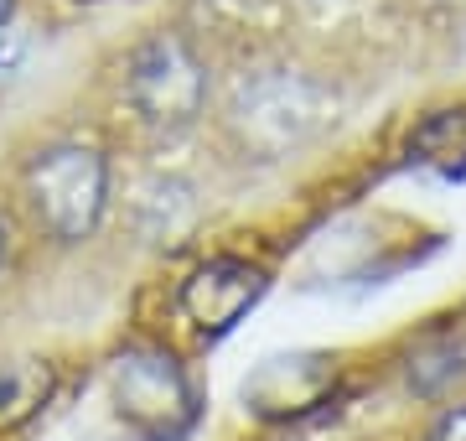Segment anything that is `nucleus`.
Instances as JSON below:
<instances>
[{"instance_id": "f8f14e48", "label": "nucleus", "mask_w": 466, "mask_h": 441, "mask_svg": "<svg viewBox=\"0 0 466 441\" xmlns=\"http://www.w3.org/2000/svg\"><path fill=\"white\" fill-rule=\"evenodd\" d=\"M5 255H11V234H5V223H0V271H5Z\"/></svg>"}, {"instance_id": "20e7f679", "label": "nucleus", "mask_w": 466, "mask_h": 441, "mask_svg": "<svg viewBox=\"0 0 466 441\" xmlns=\"http://www.w3.org/2000/svg\"><path fill=\"white\" fill-rule=\"evenodd\" d=\"M317 115H321V104L311 94V84L296 78V73H285V68L244 78L238 94H233V104H228L233 136L244 140V146H254L259 156H280L296 140H306L311 125H317Z\"/></svg>"}, {"instance_id": "6e6552de", "label": "nucleus", "mask_w": 466, "mask_h": 441, "mask_svg": "<svg viewBox=\"0 0 466 441\" xmlns=\"http://www.w3.org/2000/svg\"><path fill=\"white\" fill-rule=\"evenodd\" d=\"M192 219H198V203H192V192H187L182 182L161 177V182H150L146 192H140V229H146V239H156V244H177V239L192 229Z\"/></svg>"}, {"instance_id": "f257e3e1", "label": "nucleus", "mask_w": 466, "mask_h": 441, "mask_svg": "<svg viewBox=\"0 0 466 441\" xmlns=\"http://www.w3.org/2000/svg\"><path fill=\"white\" fill-rule=\"evenodd\" d=\"M125 104L140 125L177 136L208 109V63L182 32H156L125 57Z\"/></svg>"}, {"instance_id": "9d476101", "label": "nucleus", "mask_w": 466, "mask_h": 441, "mask_svg": "<svg viewBox=\"0 0 466 441\" xmlns=\"http://www.w3.org/2000/svg\"><path fill=\"white\" fill-rule=\"evenodd\" d=\"M431 441H466V405L446 410V415H441V426L431 431Z\"/></svg>"}, {"instance_id": "ddd939ff", "label": "nucleus", "mask_w": 466, "mask_h": 441, "mask_svg": "<svg viewBox=\"0 0 466 441\" xmlns=\"http://www.w3.org/2000/svg\"><path fill=\"white\" fill-rule=\"evenodd\" d=\"M456 5H466V0H456Z\"/></svg>"}, {"instance_id": "7ed1b4c3", "label": "nucleus", "mask_w": 466, "mask_h": 441, "mask_svg": "<svg viewBox=\"0 0 466 441\" xmlns=\"http://www.w3.org/2000/svg\"><path fill=\"white\" fill-rule=\"evenodd\" d=\"M119 421L140 441H182L198 426V390L187 369L161 348H130L109 364Z\"/></svg>"}, {"instance_id": "9b49d317", "label": "nucleus", "mask_w": 466, "mask_h": 441, "mask_svg": "<svg viewBox=\"0 0 466 441\" xmlns=\"http://www.w3.org/2000/svg\"><path fill=\"white\" fill-rule=\"evenodd\" d=\"M11 16H16V0H0V32L11 26Z\"/></svg>"}, {"instance_id": "f03ea898", "label": "nucleus", "mask_w": 466, "mask_h": 441, "mask_svg": "<svg viewBox=\"0 0 466 441\" xmlns=\"http://www.w3.org/2000/svg\"><path fill=\"white\" fill-rule=\"evenodd\" d=\"M26 203L32 219L63 244H78L99 229L109 203V161L99 146L84 140H57L32 156L26 167Z\"/></svg>"}, {"instance_id": "1a4fd4ad", "label": "nucleus", "mask_w": 466, "mask_h": 441, "mask_svg": "<svg viewBox=\"0 0 466 441\" xmlns=\"http://www.w3.org/2000/svg\"><path fill=\"white\" fill-rule=\"evenodd\" d=\"M410 151H415L420 161L441 167L446 177L466 171V109H441V115H431V119L415 130Z\"/></svg>"}, {"instance_id": "39448f33", "label": "nucleus", "mask_w": 466, "mask_h": 441, "mask_svg": "<svg viewBox=\"0 0 466 441\" xmlns=\"http://www.w3.org/2000/svg\"><path fill=\"white\" fill-rule=\"evenodd\" d=\"M265 286H269L265 271L249 265V260H233V255L208 260V265H198V271L182 281V312L198 333L218 338V333H228V327L265 296Z\"/></svg>"}, {"instance_id": "0eeeda50", "label": "nucleus", "mask_w": 466, "mask_h": 441, "mask_svg": "<svg viewBox=\"0 0 466 441\" xmlns=\"http://www.w3.org/2000/svg\"><path fill=\"white\" fill-rule=\"evenodd\" d=\"M52 400V364L11 358L0 364V431H16Z\"/></svg>"}, {"instance_id": "423d86ee", "label": "nucleus", "mask_w": 466, "mask_h": 441, "mask_svg": "<svg viewBox=\"0 0 466 441\" xmlns=\"http://www.w3.org/2000/svg\"><path fill=\"white\" fill-rule=\"evenodd\" d=\"M337 385V358L327 354H285L265 358L254 379H244V405L265 421H285L300 410H317Z\"/></svg>"}]
</instances>
